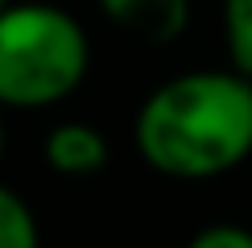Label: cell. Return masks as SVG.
<instances>
[{
	"instance_id": "obj_1",
	"label": "cell",
	"mask_w": 252,
	"mask_h": 248,
	"mask_svg": "<svg viewBox=\"0 0 252 248\" xmlns=\"http://www.w3.org/2000/svg\"><path fill=\"white\" fill-rule=\"evenodd\" d=\"M136 153L174 182H207L252 157V79L186 70L165 79L132 120Z\"/></svg>"
},
{
	"instance_id": "obj_2",
	"label": "cell",
	"mask_w": 252,
	"mask_h": 248,
	"mask_svg": "<svg viewBox=\"0 0 252 248\" xmlns=\"http://www.w3.org/2000/svg\"><path fill=\"white\" fill-rule=\"evenodd\" d=\"M91 41L66 8L46 0L0 13V108H54L83 87Z\"/></svg>"
},
{
	"instance_id": "obj_3",
	"label": "cell",
	"mask_w": 252,
	"mask_h": 248,
	"mask_svg": "<svg viewBox=\"0 0 252 248\" xmlns=\"http://www.w3.org/2000/svg\"><path fill=\"white\" fill-rule=\"evenodd\" d=\"M108 161H112V145L87 120H62L46 132V165L62 178H91Z\"/></svg>"
},
{
	"instance_id": "obj_4",
	"label": "cell",
	"mask_w": 252,
	"mask_h": 248,
	"mask_svg": "<svg viewBox=\"0 0 252 248\" xmlns=\"http://www.w3.org/2000/svg\"><path fill=\"white\" fill-rule=\"evenodd\" d=\"M112 25L128 29L141 41H174L190 21V0H99Z\"/></svg>"
},
{
	"instance_id": "obj_5",
	"label": "cell",
	"mask_w": 252,
	"mask_h": 248,
	"mask_svg": "<svg viewBox=\"0 0 252 248\" xmlns=\"http://www.w3.org/2000/svg\"><path fill=\"white\" fill-rule=\"evenodd\" d=\"M0 248H41L33 207L4 182H0Z\"/></svg>"
},
{
	"instance_id": "obj_6",
	"label": "cell",
	"mask_w": 252,
	"mask_h": 248,
	"mask_svg": "<svg viewBox=\"0 0 252 248\" xmlns=\"http://www.w3.org/2000/svg\"><path fill=\"white\" fill-rule=\"evenodd\" d=\"M223 46L232 70L252 79V0H223Z\"/></svg>"
},
{
	"instance_id": "obj_7",
	"label": "cell",
	"mask_w": 252,
	"mask_h": 248,
	"mask_svg": "<svg viewBox=\"0 0 252 248\" xmlns=\"http://www.w3.org/2000/svg\"><path fill=\"white\" fill-rule=\"evenodd\" d=\"M186 248H252V232L240 223H211V227H198L186 240Z\"/></svg>"
},
{
	"instance_id": "obj_8",
	"label": "cell",
	"mask_w": 252,
	"mask_h": 248,
	"mask_svg": "<svg viewBox=\"0 0 252 248\" xmlns=\"http://www.w3.org/2000/svg\"><path fill=\"white\" fill-rule=\"evenodd\" d=\"M0 157H4V124H0Z\"/></svg>"
},
{
	"instance_id": "obj_9",
	"label": "cell",
	"mask_w": 252,
	"mask_h": 248,
	"mask_svg": "<svg viewBox=\"0 0 252 248\" xmlns=\"http://www.w3.org/2000/svg\"><path fill=\"white\" fill-rule=\"evenodd\" d=\"M8 4H13V0H0V13H4V8H8Z\"/></svg>"
}]
</instances>
